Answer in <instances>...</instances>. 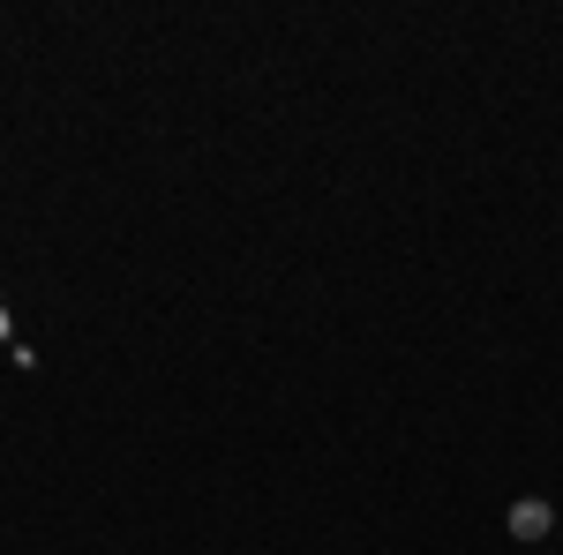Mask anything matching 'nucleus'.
Masks as SVG:
<instances>
[{
	"mask_svg": "<svg viewBox=\"0 0 563 555\" xmlns=\"http://www.w3.org/2000/svg\"><path fill=\"white\" fill-rule=\"evenodd\" d=\"M549 525H556V511H549L541 496H526V503H511V541H549Z\"/></svg>",
	"mask_w": 563,
	"mask_h": 555,
	"instance_id": "nucleus-1",
	"label": "nucleus"
}]
</instances>
